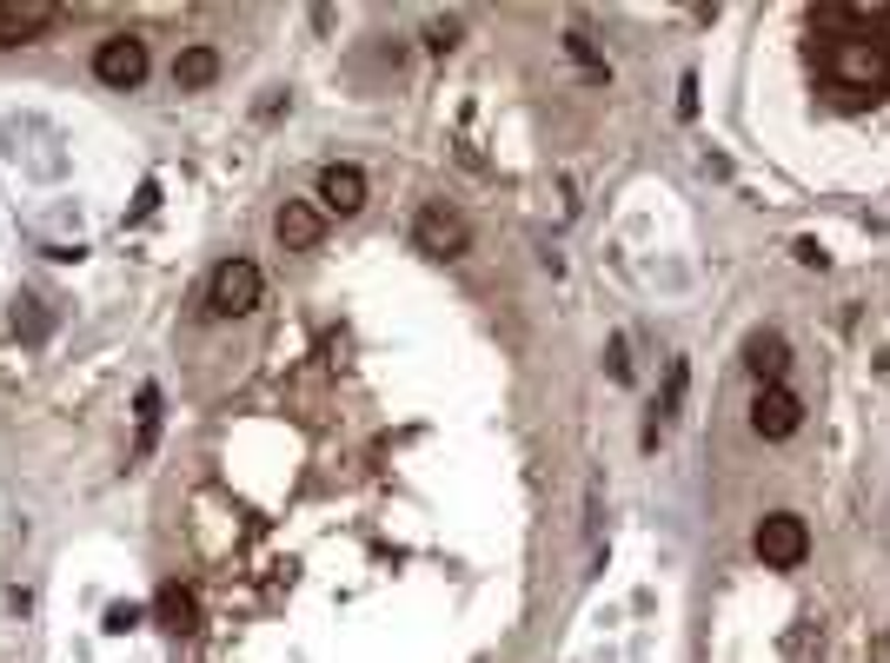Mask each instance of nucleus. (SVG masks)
Wrapping results in <instances>:
<instances>
[{
    "label": "nucleus",
    "mask_w": 890,
    "mask_h": 663,
    "mask_svg": "<svg viewBox=\"0 0 890 663\" xmlns=\"http://www.w3.org/2000/svg\"><path fill=\"white\" fill-rule=\"evenodd\" d=\"M259 292H266V279H259L253 259H219L213 279H206V312L213 319H246L259 305Z\"/></svg>",
    "instance_id": "1"
},
{
    "label": "nucleus",
    "mask_w": 890,
    "mask_h": 663,
    "mask_svg": "<svg viewBox=\"0 0 890 663\" xmlns=\"http://www.w3.org/2000/svg\"><path fill=\"white\" fill-rule=\"evenodd\" d=\"M831 73H838L845 86H884L890 80V46L878 33H851V40L831 46Z\"/></svg>",
    "instance_id": "2"
},
{
    "label": "nucleus",
    "mask_w": 890,
    "mask_h": 663,
    "mask_svg": "<svg viewBox=\"0 0 890 663\" xmlns=\"http://www.w3.org/2000/svg\"><path fill=\"white\" fill-rule=\"evenodd\" d=\"M758 558H765L771 571H798V564L811 558V531H805V518H798V511H771V518L758 525Z\"/></svg>",
    "instance_id": "3"
},
{
    "label": "nucleus",
    "mask_w": 890,
    "mask_h": 663,
    "mask_svg": "<svg viewBox=\"0 0 890 663\" xmlns=\"http://www.w3.org/2000/svg\"><path fill=\"white\" fill-rule=\"evenodd\" d=\"M412 239H419V252H432V259H459V252L472 246V226H466V219H459L446 199H432V206L419 213Z\"/></svg>",
    "instance_id": "4"
},
{
    "label": "nucleus",
    "mask_w": 890,
    "mask_h": 663,
    "mask_svg": "<svg viewBox=\"0 0 890 663\" xmlns=\"http://www.w3.org/2000/svg\"><path fill=\"white\" fill-rule=\"evenodd\" d=\"M93 73H100L106 86H140V80H146V40H133V33H106L100 53H93Z\"/></svg>",
    "instance_id": "5"
},
{
    "label": "nucleus",
    "mask_w": 890,
    "mask_h": 663,
    "mask_svg": "<svg viewBox=\"0 0 890 663\" xmlns=\"http://www.w3.org/2000/svg\"><path fill=\"white\" fill-rule=\"evenodd\" d=\"M798 425H805L798 392H791V385H758V398H751V432H758V438H791Z\"/></svg>",
    "instance_id": "6"
},
{
    "label": "nucleus",
    "mask_w": 890,
    "mask_h": 663,
    "mask_svg": "<svg viewBox=\"0 0 890 663\" xmlns=\"http://www.w3.org/2000/svg\"><path fill=\"white\" fill-rule=\"evenodd\" d=\"M273 232H279L286 252H313V246L326 239V213H319L313 199H286V206L273 213Z\"/></svg>",
    "instance_id": "7"
},
{
    "label": "nucleus",
    "mask_w": 890,
    "mask_h": 663,
    "mask_svg": "<svg viewBox=\"0 0 890 663\" xmlns=\"http://www.w3.org/2000/svg\"><path fill=\"white\" fill-rule=\"evenodd\" d=\"M53 20H60V7H53V0H0V46L40 40Z\"/></svg>",
    "instance_id": "8"
},
{
    "label": "nucleus",
    "mask_w": 890,
    "mask_h": 663,
    "mask_svg": "<svg viewBox=\"0 0 890 663\" xmlns=\"http://www.w3.org/2000/svg\"><path fill=\"white\" fill-rule=\"evenodd\" d=\"M319 206H326V213H359V206H366V173L346 166V159H333V166L319 173Z\"/></svg>",
    "instance_id": "9"
},
{
    "label": "nucleus",
    "mask_w": 890,
    "mask_h": 663,
    "mask_svg": "<svg viewBox=\"0 0 890 663\" xmlns=\"http://www.w3.org/2000/svg\"><path fill=\"white\" fill-rule=\"evenodd\" d=\"M745 365H751V379H758V385H785L791 345H785L778 332H751V339H745Z\"/></svg>",
    "instance_id": "10"
},
{
    "label": "nucleus",
    "mask_w": 890,
    "mask_h": 663,
    "mask_svg": "<svg viewBox=\"0 0 890 663\" xmlns=\"http://www.w3.org/2000/svg\"><path fill=\"white\" fill-rule=\"evenodd\" d=\"M153 618H160V631H173V638H193V631H200V598H193L186 584H166V591L153 598Z\"/></svg>",
    "instance_id": "11"
},
{
    "label": "nucleus",
    "mask_w": 890,
    "mask_h": 663,
    "mask_svg": "<svg viewBox=\"0 0 890 663\" xmlns=\"http://www.w3.org/2000/svg\"><path fill=\"white\" fill-rule=\"evenodd\" d=\"M173 80H180L186 93L213 86V80H219V53H213V46H180V60H173Z\"/></svg>",
    "instance_id": "12"
},
{
    "label": "nucleus",
    "mask_w": 890,
    "mask_h": 663,
    "mask_svg": "<svg viewBox=\"0 0 890 663\" xmlns=\"http://www.w3.org/2000/svg\"><path fill=\"white\" fill-rule=\"evenodd\" d=\"M153 432H160V392L146 385V392H140V452L153 445Z\"/></svg>",
    "instance_id": "13"
},
{
    "label": "nucleus",
    "mask_w": 890,
    "mask_h": 663,
    "mask_svg": "<svg viewBox=\"0 0 890 663\" xmlns=\"http://www.w3.org/2000/svg\"><path fill=\"white\" fill-rule=\"evenodd\" d=\"M426 46H432V53H452V46H459V20H432V27H426Z\"/></svg>",
    "instance_id": "14"
},
{
    "label": "nucleus",
    "mask_w": 890,
    "mask_h": 663,
    "mask_svg": "<svg viewBox=\"0 0 890 663\" xmlns=\"http://www.w3.org/2000/svg\"><path fill=\"white\" fill-rule=\"evenodd\" d=\"M133 624H140V604H113V611H106V631H113V638H126Z\"/></svg>",
    "instance_id": "15"
},
{
    "label": "nucleus",
    "mask_w": 890,
    "mask_h": 663,
    "mask_svg": "<svg viewBox=\"0 0 890 663\" xmlns=\"http://www.w3.org/2000/svg\"><path fill=\"white\" fill-rule=\"evenodd\" d=\"M13 325H20L27 339H40V332H47V312H40V305H27V312H13Z\"/></svg>",
    "instance_id": "16"
},
{
    "label": "nucleus",
    "mask_w": 890,
    "mask_h": 663,
    "mask_svg": "<svg viewBox=\"0 0 890 663\" xmlns=\"http://www.w3.org/2000/svg\"><path fill=\"white\" fill-rule=\"evenodd\" d=\"M153 206H160V186H140V199H133V219H146Z\"/></svg>",
    "instance_id": "17"
},
{
    "label": "nucleus",
    "mask_w": 890,
    "mask_h": 663,
    "mask_svg": "<svg viewBox=\"0 0 890 663\" xmlns=\"http://www.w3.org/2000/svg\"><path fill=\"white\" fill-rule=\"evenodd\" d=\"M798 259H805V266H818V272H825V246H818V239H798Z\"/></svg>",
    "instance_id": "18"
}]
</instances>
